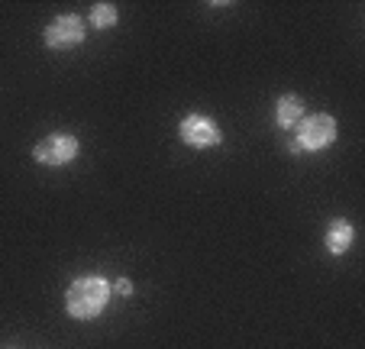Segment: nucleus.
Here are the masks:
<instances>
[{
    "label": "nucleus",
    "mask_w": 365,
    "mask_h": 349,
    "mask_svg": "<svg viewBox=\"0 0 365 349\" xmlns=\"http://www.w3.org/2000/svg\"><path fill=\"white\" fill-rule=\"evenodd\" d=\"M117 291H120V295H133V281L130 278H120L117 281Z\"/></svg>",
    "instance_id": "nucleus-9"
},
{
    "label": "nucleus",
    "mask_w": 365,
    "mask_h": 349,
    "mask_svg": "<svg viewBox=\"0 0 365 349\" xmlns=\"http://www.w3.org/2000/svg\"><path fill=\"white\" fill-rule=\"evenodd\" d=\"M304 116H307V110H304V101L297 94L278 97V103H275V123L282 126V130H294Z\"/></svg>",
    "instance_id": "nucleus-6"
},
{
    "label": "nucleus",
    "mask_w": 365,
    "mask_h": 349,
    "mask_svg": "<svg viewBox=\"0 0 365 349\" xmlns=\"http://www.w3.org/2000/svg\"><path fill=\"white\" fill-rule=\"evenodd\" d=\"M178 136H181V143H187L191 149H214V146L223 143L220 126H217L210 116H204V113L185 116L181 126H178Z\"/></svg>",
    "instance_id": "nucleus-3"
},
{
    "label": "nucleus",
    "mask_w": 365,
    "mask_h": 349,
    "mask_svg": "<svg viewBox=\"0 0 365 349\" xmlns=\"http://www.w3.org/2000/svg\"><path fill=\"white\" fill-rule=\"evenodd\" d=\"M110 301V285L101 275H84V278H75L65 291V310L75 320H94V317L103 314Z\"/></svg>",
    "instance_id": "nucleus-1"
},
{
    "label": "nucleus",
    "mask_w": 365,
    "mask_h": 349,
    "mask_svg": "<svg viewBox=\"0 0 365 349\" xmlns=\"http://www.w3.org/2000/svg\"><path fill=\"white\" fill-rule=\"evenodd\" d=\"M117 20H120V14L113 4H94V7H91V26L110 29V26H117Z\"/></svg>",
    "instance_id": "nucleus-8"
},
{
    "label": "nucleus",
    "mask_w": 365,
    "mask_h": 349,
    "mask_svg": "<svg viewBox=\"0 0 365 349\" xmlns=\"http://www.w3.org/2000/svg\"><path fill=\"white\" fill-rule=\"evenodd\" d=\"M42 39H46L48 49H75L84 42V23L81 16H56V20L46 26V33H42Z\"/></svg>",
    "instance_id": "nucleus-5"
},
{
    "label": "nucleus",
    "mask_w": 365,
    "mask_h": 349,
    "mask_svg": "<svg viewBox=\"0 0 365 349\" xmlns=\"http://www.w3.org/2000/svg\"><path fill=\"white\" fill-rule=\"evenodd\" d=\"M352 236H356V230H352V223H349V220L336 217L330 226H327V236H324V243H327V249H330L333 256H343L346 249L352 246Z\"/></svg>",
    "instance_id": "nucleus-7"
},
{
    "label": "nucleus",
    "mask_w": 365,
    "mask_h": 349,
    "mask_svg": "<svg viewBox=\"0 0 365 349\" xmlns=\"http://www.w3.org/2000/svg\"><path fill=\"white\" fill-rule=\"evenodd\" d=\"M294 130H297L294 143L301 146V149L320 152V149H327V146L336 139V120H333L330 113H310V116H304Z\"/></svg>",
    "instance_id": "nucleus-2"
},
{
    "label": "nucleus",
    "mask_w": 365,
    "mask_h": 349,
    "mask_svg": "<svg viewBox=\"0 0 365 349\" xmlns=\"http://www.w3.org/2000/svg\"><path fill=\"white\" fill-rule=\"evenodd\" d=\"M78 149H81V143H78L71 133H52V136H46L42 143H36L33 156H36V162L52 165V168H56V165L75 162Z\"/></svg>",
    "instance_id": "nucleus-4"
}]
</instances>
